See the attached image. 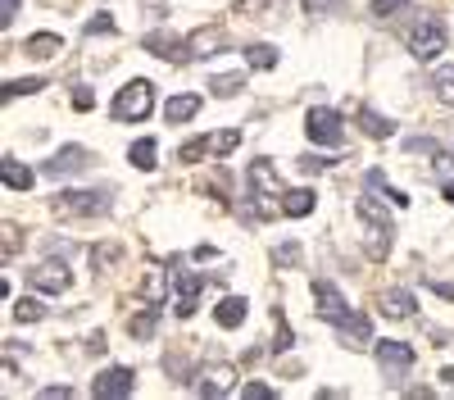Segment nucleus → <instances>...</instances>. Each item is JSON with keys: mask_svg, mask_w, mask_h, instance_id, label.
Instances as JSON below:
<instances>
[{"mask_svg": "<svg viewBox=\"0 0 454 400\" xmlns=\"http://www.w3.org/2000/svg\"><path fill=\"white\" fill-rule=\"evenodd\" d=\"M42 318H46V305L36 301V296L14 301V323H42Z\"/></svg>", "mask_w": 454, "mask_h": 400, "instance_id": "nucleus-29", "label": "nucleus"}, {"mask_svg": "<svg viewBox=\"0 0 454 400\" xmlns=\"http://www.w3.org/2000/svg\"><path fill=\"white\" fill-rule=\"evenodd\" d=\"M241 396H246V400H273L278 391H273L269 382H246V387H241Z\"/></svg>", "mask_w": 454, "mask_h": 400, "instance_id": "nucleus-36", "label": "nucleus"}, {"mask_svg": "<svg viewBox=\"0 0 454 400\" xmlns=\"http://www.w3.org/2000/svg\"><path fill=\"white\" fill-rule=\"evenodd\" d=\"M232 378H237L232 364H218V369H205L192 387H196V396H209V400H214V396H232V387H237Z\"/></svg>", "mask_w": 454, "mask_h": 400, "instance_id": "nucleus-14", "label": "nucleus"}, {"mask_svg": "<svg viewBox=\"0 0 454 400\" xmlns=\"http://www.w3.org/2000/svg\"><path fill=\"white\" fill-rule=\"evenodd\" d=\"M64 51V36L59 32H32L27 42H23V55L27 59H55Z\"/></svg>", "mask_w": 454, "mask_h": 400, "instance_id": "nucleus-19", "label": "nucleus"}, {"mask_svg": "<svg viewBox=\"0 0 454 400\" xmlns=\"http://www.w3.org/2000/svg\"><path fill=\"white\" fill-rule=\"evenodd\" d=\"M46 87V78H19V82H10L5 87V100H19V96H36Z\"/></svg>", "mask_w": 454, "mask_h": 400, "instance_id": "nucleus-34", "label": "nucleus"}, {"mask_svg": "<svg viewBox=\"0 0 454 400\" xmlns=\"http://www.w3.org/2000/svg\"><path fill=\"white\" fill-rule=\"evenodd\" d=\"M377 305H382L387 318H413V314H419V301H413V291H409V286H391V291H382V296H377Z\"/></svg>", "mask_w": 454, "mask_h": 400, "instance_id": "nucleus-16", "label": "nucleus"}, {"mask_svg": "<svg viewBox=\"0 0 454 400\" xmlns=\"http://www.w3.org/2000/svg\"><path fill=\"white\" fill-rule=\"evenodd\" d=\"M445 51V27L436 19H419L409 32V55L419 59V64H432L436 55Z\"/></svg>", "mask_w": 454, "mask_h": 400, "instance_id": "nucleus-10", "label": "nucleus"}, {"mask_svg": "<svg viewBox=\"0 0 454 400\" xmlns=\"http://www.w3.org/2000/svg\"><path fill=\"white\" fill-rule=\"evenodd\" d=\"M300 260H305V250H300L295 241H282V246H273V264H278V269H295Z\"/></svg>", "mask_w": 454, "mask_h": 400, "instance_id": "nucleus-31", "label": "nucleus"}, {"mask_svg": "<svg viewBox=\"0 0 454 400\" xmlns=\"http://www.w3.org/2000/svg\"><path fill=\"white\" fill-rule=\"evenodd\" d=\"M100 32H114V19H109V14H96V19L87 23V36H100Z\"/></svg>", "mask_w": 454, "mask_h": 400, "instance_id": "nucleus-38", "label": "nucleus"}, {"mask_svg": "<svg viewBox=\"0 0 454 400\" xmlns=\"http://www.w3.org/2000/svg\"><path fill=\"white\" fill-rule=\"evenodd\" d=\"M246 314H250V301H246V296H223V301L214 305V323L227 327V333H237V327L246 323Z\"/></svg>", "mask_w": 454, "mask_h": 400, "instance_id": "nucleus-17", "label": "nucleus"}, {"mask_svg": "<svg viewBox=\"0 0 454 400\" xmlns=\"http://www.w3.org/2000/svg\"><path fill=\"white\" fill-rule=\"evenodd\" d=\"M359 128H364L372 141H387V137H395V123H391L387 114H377V109H368V105H359Z\"/></svg>", "mask_w": 454, "mask_h": 400, "instance_id": "nucleus-22", "label": "nucleus"}, {"mask_svg": "<svg viewBox=\"0 0 454 400\" xmlns=\"http://www.w3.org/2000/svg\"><path fill=\"white\" fill-rule=\"evenodd\" d=\"M36 396H42V400H68V396H73V387H42Z\"/></svg>", "mask_w": 454, "mask_h": 400, "instance_id": "nucleus-40", "label": "nucleus"}, {"mask_svg": "<svg viewBox=\"0 0 454 400\" xmlns=\"http://www.w3.org/2000/svg\"><path fill=\"white\" fill-rule=\"evenodd\" d=\"M223 42H227L223 27H218V23H205V27H196L192 36H186V59H205V55H214Z\"/></svg>", "mask_w": 454, "mask_h": 400, "instance_id": "nucleus-15", "label": "nucleus"}, {"mask_svg": "<svg viewBox=\"0 0 454 400\" xmlns=\"http://www.w3.org/2000/svg\"><path fill=\"white\" fill-rule=\"evenodd\" d=\"M305 137H309L314 145H332V151H336V145L346 141V128H340V114H336L332 105H314L309 114H305Z\"/></svg>", "mask_w": 454, "mask_h": 400, "instance_id": "nucleus-8", "label": "nucleus"}, {"mask_svg": "<svg viewBox=\"0 0 454 400\" xmlns=\"http://www.w3.org/2000/svg\"><path fill=\"white\" fill-rule=\"evenodd\" d=\"M409 10V0H372L368 5V14L377 19V23H387V19H395V14H404Z\"/></svg>", "mask_w": 454, "mask_h": 400, "instance_id": "nucleus-32", "label": "nucleus"}, {"mask_svg": "<svg viewBox=\"0 0 454 400\" xmlns=\"http://www.w3.org/2000/svg\"><path fill=\"white\" fill-rule=\"evenodd\" d=\"M200 296H205V278L200 273H186L182 264L173 269V314L177 318H192L200 310Z\"/></svg>", "mask_w": 454, "mask_h": 400, "instance_id": "nucleus-9", "label": "nucleus"}, {"mask_svg": "<svg viewBox=\"0 0 454 400\" xmlns=\"http://www.w3.org/2000/svg\"><path fill=\"white\" fill-rule=\"evenodd\" d=\"M250 200H254V218H273V214H286L282 205H286V182L278 177V169H273V160H254L250 164Z\"/></svg>", "mask_w": 454, "mask_h": 400, "instance_id": "nucleus-2", "label": "nucleus"}, {"mask_svg": "<svg viewBox=\"0 0 454 400\" xmlns=\"http://www.w3.org/2000/svg\"><path fill=\"white\" fill-rule=\"evenodd\" d=\"M155 155H160V145H155V137H141V141H132V151H128L132 169H145V173H150V169L160 164Z\"/></svg>", "mask_w": 454, "mask_h": 400, "instance_id": "nucleus-24", "label": "nucleus"}, {"mask_svg": "<svg viewBox=\"0 0 454 400\" xmlns=\"http://www.w3.org/2000/svg\"><path fill=\"white\" fill-rule=\"evenodd\" d=\"M372 355H377V369H382V378H387L391 387H400V382L413 373V346H409V341L382 337V341L372 346Z\"/></svg>", "mask_w": 454, "mask_h": 400, "instance_id": "nucleus-6", "label": "nucleus"}, {"mask_svg": "<svg viewBox=\"0 0 454 400\" xmlns=\"http://www.w3.org/2000/svg\"><path fill=\"white\" fill-rule=\"evenodd\" d=\"M241 87H246V73H218V78L209 82V96L232 100V96H241Z\"/></svg>", "mask_w": 454, "mask_h": 400, "instance_id": "nucleus-26", "label": "nucleus"}, {"mask_svg": "<svg viewBox=\"0 0 454 400\" xmlns=\"http://www.w3.org/2000/svg\"><path fill=\"white\" fill-rule=\"evenodd\" d=\"M150 55H160V59H168V64H182L186 59V36H177V32H168V27H160V32H145V42H141Z\"/></svg>", "mask_w": 454, "mask_h": 400, "instance_id": "nucleus-13", "label": "nucleus"}, {"mask_svg": "<svg viewBox=\"0 0 454 400\" xmlns=\"http://www.w3.org/2000/svg\"><path fill=\"white\" fill-rule=\"evenodd\" d=\"M278 59H282V55H278V46H269V42L246 46V64H250V68H259V73H263V68H278Z\"/></svg>", "mask_w": 454, "mask_h": 400, "instance_id": "nucleus-27", "label": "nucleus"}, {"mask_svg": "<svg viewBox=\"0 0 454 400\" xmlns=\"http://www.w3.org/2000/svg\"><path fill=\"white\" fill-rule=\"evenodd\" d=\"M441 387H450V391H454V369H441Z\"/></svg>", "mask_w": 454, "mask_h": 400, "instance_id": "nucleus-44", "label": "nucleus"}, {"mask_svg": "<svg viewBox=\"0 0 454 400\" xmlns=\"http://www.w3.org/2000/svg\"><path fill=\"white\" fill-rule=\"evenodd\" d=\"M196 114H200V96H192V91H177V96L164 100V119L168 123H186V119H196Z\"/></svg>", "mask_w": 454, "mask_h": 400, "instance_id": "nucleus-21", "label": "nucleus"}, {"mask_svg": "<svg viewBox=\"0 0 454 400\" xmlns=\"http://www.w3.org/2000/svg\"><path fill=\"white\" fill-rule=\"evenodd\" d=\"M96 160H91V151L87 145H59V151L42 164V173L46 177H68V173H87Z\"/></svg>", "mask_w": 454, "mask_h": 400, "instance_id": "nucleus-12", "label": "nucleus"}, {"mask_svg": "<svg viewBox=\"0 0 454 400\" xmlns=\"http://www.w3.org/2000/svg\"><path fill=\"white\" fill-rule=\"evenodd\" d=\"M132 391H137V373L123 369V364L100 369L96 382H91V396H100V400H123V396H132Z\"/></svg>", "mask_w": 454, "mask_h": 400, "instance_id": "nucleus-11", "label": "nucleus"}, {"mask_svg": "<svg viewBox=\"0 0 454 400\" xmlns=\"http://www.w3.org/2000/svg\"><path fill=\"white\" fill-rule=\"evenodd\" d=\"M314 310H318V318H327V323L336 327L346 346H364V341H372V323H368V314L350 310L346 296L336 291V282L314 278Z\"/></svg>", "mask_w": 454, "mask_h": 400, "instance_id": "nucleus-1", "label": "nucleus"}, {"mask_svg": "<svg viewBox=\"0 0 454 400\" xmlns=\"http://www.w3.org/2000/svg\"><path fill=\"white\" fill-rule=\"evenodd\" d=\"M27 286L42 291V296H64V291L73 286V264L64 260H42L27 269Z\"/></svg>", "mask_w": 454, "mask_h": 400, "instance_id": "nucleus-7", "label": "nucleus"}, {"mask_svg": "<svg viewBox=\"0 0 454 400\" xmlns=\"http://www.w3.org/2000/svg\"><path fill=\"white\" fill-rule=\"evenodd\" d=\"M432 91H436L445 105H454V68H436V73H432Z\"/></svg>", "mask_w": 454, "mask_h": 400, "instance_id": "nucleus-33", "label": "nucleus"}, {"mask_svg": "<svg viewBox=\"0 0 454 400\" xmlns=\"http://www.w3.org/2000/svg\"><path fill=\"white\" fill-rule=\"evenodd\" d=\"M73 105H78V109H91V105H96L91 87H78V91H73Z\"/></svg>", "mask_w": 454, "mask_h": 400, "instance_id": "nucleus-42", "label": "nucleus"}, {"mask_svg": "<svg viewBox=\"0 0 454 400\" xmlns=\"http://www.w3.org/2000/svg\"><path fill=\"white\" fill-rule=\"evenodd\" d=\"M404 151H427V155H436V141H423V137H413V141H404Z\"/></svg>", "mask_w": 454, "mask_h": 400, "instance_id": "nucleus-43", "label": "nucleus"}, {"mask_svg": "<svg viewBox=\"0 0 454 400\" xmlns=\"http://www.w3.org/2000/svg\"><path fill=\"white\" fill-rule=\"evenodd\" d=\"M205 155L218 160V132H200V137H192V141L177 145V160H182V164H200Z\"/></svg>", "mask_w": 454, "mask_h": 400, "instance_id": "nucleus-18", "label": "nucleus"}, {"mask_svg": "<svg viewBox=\"0 0 454 400\" xmlns=\"http://www.w3.org/2000/svg\"><path fill=\"white\" fill-rule=\"evenodd\" d=\"M346 0H305V14H314V19H327V14H336Z\"/></svg>", "mask_w": 454, "mask_h": 400, "instance_id": "nucleus-35", "label": "nucleus"}, {"mask_svg": "<svg viewBox=\"0 0 454 400\" xmlns=\"http://www.w3.org/2000/svg\"><path fill=\"white\" fill-rule=\"evenodd\" d=\"M51 209L59 218H100L114 209V196L109 192H78V187H64L51 196Z\"/></svg>", "mask_w": 454, "mask_h": 400, "instance_id": "nucleus-5", "label": "nucleus"}, {"mask_svg": "<svg viewBox=\"0 0 454 400\" xmlns=\"http://www.w3.org/2000/svg\"><path fill=\"white\" fill-rule=\"evenodd\" d=\"M150 109H155V82H150V78H132L119 96L109 100V119L114 123H145Z\"/></svg>", "mask_w": 454, "mask_h": 400, "instance_id": "nucleus-4", "label": "nucleus"}, {"mask_svg": "<svg viewBox=\"0 0 454 400\" xmlns=\"http://www.w3.org/2000/svg\"><path fill=\"white\" fill-rule=\"evenodd\" d=\"M314 205H318V200H314L309 187H295V192H286V205H282V209H286L291 218H305V214H314Z\"/></svg>", "mask_w": 454, "mask_h": 400, "instance_id": "nucleus-28", "label": "nucleus"}, {"mask_svg": "<svg viewBox=\"0 0 454 400\" xmlns=\"http://www.w3.org/2000/svg\"><path fill=\"white\" fill-rule=\"evenodd\" d=\"M0 182H5V187L10 192H27L32 187V182H36V173L23 164V160H14V155H5V160H0Z\"/></svg>", "mask_w": 454, "mask_h": 400, "instance_id": "nucleus-20", "label": "nucleus"}, {"mask_svg": "<svg viewBox=\"0 0 454 400\" xmlns=\"http://www.w3.org/2000/svg\"><path fill=\"white\" fill-rule=\"evenodd\" d=\"M123 260V250L119 246H109V241H100V246H91V264L105 273V269H114V264H119Z\"/></svg>", "mask_w": 454, "mask_h": 400, "instance_id": "nucleus-30", "label": "nucleus"}, {"mask_svg": "<svg viewBox=\"0 0 454 400\" xmlns=\"http://www.w3.org/2000/svg\"><path fill=\"white\" fill-rule=\"evenodd\" d=\"M263 10H269V0H237V14H246V19H254Z\"/></svg>", "mask_w": 454, "mask_h": 400, "instance_id": "nucleus-37", "label": "nucleus"}, {"mask_svg": "<svg viewBox=\"0 0 454 400\" xmlns=\"http://www.w3.org/2000/svg\"><path fill=\"white\" fill-rule=\"evenodd\" d=\"M19 19V0H0V23H14Z\"/></svg>", "mask_w": 454, "mask_h": 400, "instance_id": "nucleus-41", "label": "nucleus"}, {"mask_svg": "<svg viewBox=\"0 0 454 400\" xmlns=\"http://www.w3.org/2000/svg\"><path fill=\"white\" fill-rule=\"evenodd\" d=\"M364 182H368L372 192H382V200H391V205H400V209L409 205V196H404L400 187H391V182H387V173H382V169H368V173H364Z\"/></svg>", "mask_w": 454, "mask_h": 400, "instance_id": "nucleus-23", "label": "nucleus"}, {"mask_svg": "<svg viewBox=\"0 0 454 400\" xmlns=\"http://www.w3.org/2000/svg\"><path fill=\"white\" fill-rule=\"evenodd\" d=\"M291 341H295V337L286 333V318H282V310H278V341H273V350H286Z\"/></svg>", "mask_w": 454, "mask_h": 400, "instance_id": "nucleus-39", "label": "nucleus"}, {"mask_svg": "<svg viewBox=\"0 0 454 400\" xmlns=\"http://www.w3.org/2000/svg\"><path fill=\"white\" fill-rule=\"evenodd\" d=\"M450 346H454V341H450Z\"/></svg>", "mask_w": 454, "mask_h": 400, "instance_id": "nucleus-45", "label": "nucleus"}, {"mask_svg": "<svg viewBox=\"0 0 454 400\" xmlns=\"http://www.w3.org/2000/svg\"><path fill=\"white\" fill-rule=\"evenodd\" d=\"M355 214H359V224H364V232H368V260L382 264L387 255H391V237H395V218H391V209L377 200V196H359Z\"/></svg>", "mask_w": 454, "mask_h": 400, "instance_id": "nucleus-3", "label": "nucleus"}, {"mask_svg": "<svg viewBox=\"0 0 454 400\" xmlns=\"http://www.w3.org/2000/svg\"><path fill=\"white\" fill-rule=\"evenodd\" d=\"M155 327H160V310L150 305V310H141V314H132L128 318V333L137 337V341H145V337H155Z\"/></svg>", "mask_w": 454, "mask_h": 400, "instance_id": "nucleus-25", "label": "nucleus"}]
</instances>
